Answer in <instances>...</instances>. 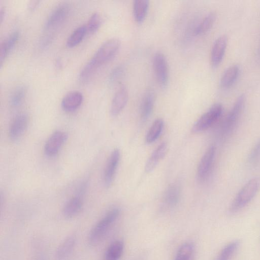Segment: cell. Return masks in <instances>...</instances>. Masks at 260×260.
Segmentation results:
<instances>
[{
	"label": "cell",
	"instance_id": "33",
	"mask_svg": "<svg viewBox=\"0 0 260 260\" xmlns=\"http://www.w3.org/2000/svg\"><path fill=\"white\" fill-rule=\"evenodd\" d=\"M39 1H31L29 4V9L30 10H34L35 9L36 6L38 5Z\"/></svg>",
	"mask_w": 260,
	"mask_h": 260
},
{
	"label": "cell",
	"instance_id": "15",
	"mask_svg": "<svg viewBox=\"0 0 260 260\" xmlns=\"http://www.w3.org/2000/svg\"><path fill=\"white\" fill-rule=\"evenodd\" d=\"M76 236L72 234L64 240L55 252L56 260H67L72 253L76 243Z\"/></svg>",
	"mask_w": 260,
	"mask_h": 260
},
{
	"label": "cell",
	"instance_id": "14",
	"mask_svg": "<svg viewBox=\"0 0 260 260\" xmlns=\"http://www.w3.org/2000/svg\"><path fill=\"white\" fill-rule=\"evenodd\" d=\"M83 96L78 91H70L66 94L61 101L62 108L67 112H73L77 110L82 104Z\"/></svg>",
	"mask_w": 260,
	"mask_h": 260
},
{
	"label": "cell",
	"instance_id": "35",
	"mask_svg": "<svg viewBox=\"0 0 260 260\" xmlns=\"http://www.w3.org/2000/svg\"><path fill=\"white\" fill-rule=\"evenodd\" d=\"M35 260H46L44 257H39Z\"/></svg>",
	"mask_w": 260,
	"mask_h": 260
},
{
	"label": "cell",
	"instance_id": "1",
	"mask_svg": "<svg viewBox=\"0 0 260 260\" xmlns=\"http://www.w3.org/2000/svg\"><path fill=\"white\" fill-rule=\"evenodd\" d=\"M120 45V41L117 38H112L103 43L81 69L79 80L82 83L89 80L100 67L116 55Z\"/></svg>",
	"mask_w": 260,
	"mask_h": 260
},
{
	"label": "cell",
	"instance_id": "13",
	"mask_svg": "<svg viewBox=\"0 0 260 260\" xmlns=\"http://www.w3.org/2000/svg\"><path fill=\"white\" fill-rule=\"evenodd\" d=\"M128 98L127 89L122 86L115 93L110 106V113L113 116L118 115L126 106Z\"/></svg>",
	"mask_w": 260,
	"mask_h": 260
},
{
	"label": "cell",
	"instance_id": "7",
	"mask_svg": "<svg viewBox=\"0 0 260 260\" xmlns=\"http://www.w3.org/2000/svg\"><path fill=\"white\" fill-rule=\"evenodd\" d=\"M70 6L67 3H61L50 13L44 24L46 30L55 28L60 25L67 17Z\"/></svg>",
	"mask_w": 260,
	"mask_h": 260
},
{
	"label": "cell",
	"instance_id": "18",
	"mask_svg": "<svg viewBox=\"0 0 260 260\" xmlns=\"http://www.w3.org/2000/svg\"><path fill=\"white\" fill-rule=\"evenodd\" d=\"M168 150L166 142L161 143L152 152L148 159L145 167V171L150 173L152 171L160 160L165 156Z\"/></svg>",
	"mask_w": 260,
	"mask_h": 260
},
{
	"label": "cell",
	"instance_id": "20",
	"mask_svg": "<svg viewBox=\"0 0 260 260\" xmlns=\"http://www.w3.org/2000/svg\"><path fill=\"white\" fill-rule=\"evenodd\" d=\"M239 71V67L237 64L231 66L226 69L220 78V86L223 88L231 87L237 80Z\"/></svg>",
	"mask_w": 260,
	"mask_h": 260
},
{
	"label": "cell",
	"instance_id": "12",
	"mask_svg": "<svg viewBox=\"0 0 260 260\" xmlns=\"http://www.w3.org/2000/svg\"><path fill=\"white\" fill-rule=\"evenodd\" d=\"M228 38L221 35L214 41L211 51L210 60L213 67H217L221 62L227 46Z\"/></svg>",
	"mask_w": 260,
	"mask_h": 260
},
{
	"label": "cell",
	"instance_id": "9",
	"mask_svg": "<svg viewBox=\"0 0 260 260\" xmlns=\"http://www.w3.org/2000/svg\"><path fill=\"white\" fill-rule=\"evenodd\" d=\"M216 154V147L211 145L203 155L197 171L198 178L203 181L209 175L212 168Z\"/></svg>",
	"mask_w": 260,
	"mask_h": 260
},
{
	"label": "cell",
	"instance_id": "31",
	"mask_svg": "<svg viewBox=\"0 0 260 260\" xmlns=\"http://www.w3.org/2000/svg\"><path fill=\"white\" fill-rule=\"evenodd\" d=\"M102 18L100 14L98 12L93 13L90 17L86 25L87 31L91 33L96 32L100 28Z\"/></svg>",
	"mask_w": 260,
	"mask_h": 260
},
{
	"label": "cell",
	"instance_id": "28",
	"mask_svg": "<svg viewBox=\"0 0 260 260\" xmlns=\"http://www.w3.org/2000/svg\"><path fill=\"white\" fill-rule=\"evenodd\" d=\"M194 246L192 243H184L179 249L175 260H190L193 252Z\"/></svg>",
	"mask_w": 260,
	"mask_h": 260
},
{
	"label": "cell",
	"instance_id": "17",
	"mask_svg": "<svg viewBox=\"0 0 260 260\" xmlns=\"http://www.w3.org/2000/svg\"><path fill=\"white\" fill-rule=\"evenodd\" d=\"M83 200L81 196L72 197L65 204L63 208L62 214L67 218H72L78 215L83 207Z\"/></svg>",
	"mask_w": 260,
	"mask_h": 260
},
{
	"label": "cell",
	"instance_id": "23",
	"mask_svg": "<svg viewBox=\"0 0 260 260\" xmlns=\"http://www.w3.org/2000/svg\"><path fill=\"white\" fill-rule=\"evenodd\" d=\"M216 19V14L211 12L207 14L194 29L196 35H202L207 32L213 26Z\"/></svg>",
	"mask_w": 260,
	"mask_h": 260
},
{
	"label": "cell",
	"instance_id": "24",
	"mask_svg": "<svg viewBox=\"0 0 260 260\" xmlns=\"http://www.w3.org/2000/svg\"><path fill=\"white\" fill-rule=\"evenodd\" d=\"M240 246V241L234 240L230 242L221 250L215 260H231Z\"/></svg>",
	"mask_w": 260,
	"mask_h": 260
},
{
	"label": "cell",
	"instance_id": "3",
	"mask_svg": "<svg viewBox=\"0 0 260 260\" xmlns=\"http://www.w3.org/2000/svg\"><path fill=\"white\" fill-rule=\"evenodd\" d=\"M119 212L118 208L110 210L94 225L88 237L90 246H94L101 242L118 217Z\"/></svg>",
	"mask_w": 260,
	"mask_h": 260
},
{
	"label": "cell",
	"instance_id": "10",
	"mask_svg": "<svg viewBox=\"0 0 260 260\" xmlns=\"http://www.w3.org/2000/svg\"><path fill=\"white\" fill-rule=\"evenodd\" d=\"M120 153L118 149H115L111 153L106 164L104 173V182L109 187L113 181L118 166Z\"/></svg>",
	"mask_w": 260,
	"mask_h": 260
},
{
	"label": "cell",
	"instance_id": "21",
	"mask_svg": "<svg viewBox=\"0 0 260 260\" xmlns=\"http://www.w3.org/2000/svg\"><path fill=\"white\" fill-rule=\"evenodd\" d=\"M180 195V188L177 183L170 185L166 190L164 203L168 207L175 206L178 202Z\"/></svg>",
	"mask_w": 260,
	"mask_h": 260
},
{
	"label": "cell",
	"instance_id": "6",
	"mask_svg": "<svg viewBox=\"0 0 260 260\" xmlns=\"http://www.w3.org/2000/svg\"><path fill=\"white\" fill-rule=\"evenodd\" d=\"M153 67L158 84L161 88H166L168 84L169 72L167 59L162 53L157 52L154 54Z\"/></svg>",
	"mask_w": 260,
	"mask_h": 260
},
{
	"label": "cell",
	"instance_id": "4",
	"mask_svg": "<svg viewBox=\"0 0 260 260\" xmlns=\"http://www.w3.org/2000/svg\"><path fill=\"white\" fill-rule=\"evenodd\" d=\"M245 104L244 94L240 95L227 114L221 126V134L223 137L230 135L236 127L242 115Z\"/></svg>",
	"mask_w": 260,
	"mask_h": 260
},
{
	"label": "cell",
	"instance_id": "11",
	"mask_svg": "<svg viewBox=\"0 0 260 260\" xmlns=\"http://www.w3.org/2000/svg\"><path fill=\"white\" fill-rule=\"evenodd\" d=\"M28 119L25 113L17 115L13 119L9 129V137L13 141L19 140L28 126Z\"/></svg>",
	"mask_w": 260,
	"mask_h": 260
},
{
	"label": "cell",
	"instance_id": "2",
	"mask_svg": "<svg viewBox=\"0 0 260 260\" xmlns=\"http://www.w3.org/2000/svg\"><path fill=\"white\" fill-rule=\"evenodd\" d=\"M259 189L260 178L255 177L250 179L235 196L230 206V212L236 213L244 208L252 200Z\"/></svg>",
	"mask_w": 260,
	"mask_h": 260
},
{
	"label": "cell",
	"instance_id": "30",
	"mask_svg": "<svg viewBox=\"0 0 260 260\" xmlns=\"http://www.w3.org/2000/svg\"><path fill=\"white\" fill-rule=\"evenodd\" d=\"M125 68L122 64L115 67L110 73L109 83L111 85H115L119 83L124 76Z\"/></svg>",
	"mask_w": 260,
	"mask_h": 260
},
{
	"label": "cell",
	"instance_id": "16",
	"mask_svg": "<svg viewBox=\"0 0 260 260\" xmlns=\"http://www.w3.org/2000/svg\"><path fill=\"white\" fill-rule=\"evenodd\" d=\"M154 102V92L151 89H147L144 94L141 104L140 117L142 121H145L151 115Z\"/></svg>",
	"mask_w": 260,
	"mask_h": 260
},
{
	"label": "cell",
	"instance_id": "34",
	"mask_svg": "<svg viewBox=\"0 0 260 260\" xmlns=\"http://www.w3.org/2000/svg\"><path fill=\"white\" fill-rule=\"evenodd\" d=\"M5 9L2 8L0 11V20H1V22L3 20L4 16H5Z\"/></svg>",
	"mask_w": 260,
	"mask_h": 260
},
{
	"label": "cell",
	"instance_id": "22",
	"mask_svg": "<svg viewBox=\"0 0 260 260\" xmlns=\"http://www.w3.org/2000/svg\"><path fill=\"white\" fill-rule=\"evenodd\" d=\"M149 2L147 0H135L133 4L134 17L139 23L142 22L147 14Z\"/></svg>",
	"mask_w": 260,
	"mask_h": 260
},
{
	"label": "cell",
	"instance_id": "32",
	"mask_svg": "<svg viewBox=\"0 0 260 260\" xmlns=\"http://www.w3.org/2000/svg\"><path fill=\"white\" fill-rule=\"evenodd\" d=\"M248 161L251 165H256L260 162V139L251 149Z\"/></svg>",
	"mask_w": 260,
	"mask_h": 260
},
{
	"label": "cell",
	"instance_id": "26",
	"mask_svg": "<svg viewBox=\"0 0 260 260\" xmlns=\"http://www.w3.org/2000/svg\"><path fill=\"white\" fill-rule=\"evenodd\" d=\"M87 28L86 25H81L76 28L67 40V46L72 48L79 44L84 38Z\"/></svg>",
	"mask_w": 260,
	"mask_h": 260
},
{
	"label": "cell",
	"instance_id": "25",
	"mask_svg": "<svg viewBox=\"0 0 260 260\" xmlns=\"http://www.w3.org/2000/svg\"><path fill=\"white\" fill-rule=\"evenodd\" d=\"M123 251V243L119 240L113 242L108 248L104 260H119Z\"/></svg>",
	"mask_w": 260,
	"mask_h": 260
},
{
	"label": "cell",
	"instance_id": "27",
	"mask_svg": "<svg viewBox=\"0 0 260 260\" xmlns=\"http://www.w3.org/2000/svg\"><path fill=\"white\" fill-rule=\"evenodd\" d=\"M163 126L164 121L162 119L158 118L153 122L146 137L147 143H153L157 139L162 130Z\"/></svg>",
	"mask_w": 260,
	"mask_h": 260
},
{
	"label": "cell",
	"instance_id": "5",
	"mask_svg": "<svg viewBox=\"0 0 260 260\" xmlns=\"http://www.w3.org/2000/svg\"><path fill=\"white\" fill-rule=\"evenodd\" d=\"M222 111L223 107L221 104H214L194 123L192 131L193 133H199L207 129L217 122Z\"/></svg>",
	"mask_w": 260,
	"mask_h": 260
},
{
	"label": "cell",
	"instance_id": "19",
	"mask_svg": "<svg viewBox=\"0 0 260 260\" xmlns=\"http://www.w3.org/2000/svg\"><path fill=\"white\" fill-rule=\"evenodd\" d=\"M19 36V32L17 30L13 31L5 40H4L1 45L0 50V66H2L9 53L13 48L17 42Z\"/></svg>",
	"mask_w": 260,
	"mask_h": 260
},
{
	"label": "cell",
	"instance_id": "8",
	"mask_svg": "<svg viewBox=\"0 0 260 260\" xmlns=\"http://www.w3.org/2000/svg\"><path fill=\"white\" fill-rule=\"evenodd\" d=\"M68 139L67 134L61 131H56L52 133L45 143L44 152L48 157H53L57 154Z\"/></svg>",
	"mask_w": 260,
	"mask_h": 260
},
{
	"label": "cell",
	"instance_id": "29",
	"mask_svg": "<svg viewBox=\"0 0 260 260\" xmlns=\"http://www.w3.org/2000/svg\"><path fill=\"white\" fill-rule=\"evenodd\" d=\"M26 94L25 88L19 86L16 88L11 93L9 102L11 106L16 107L19 106L24 101Z\"/></svg>",
	"mask_w": 260,
	"mask_h": 260
}]
</instances>
